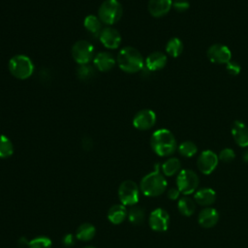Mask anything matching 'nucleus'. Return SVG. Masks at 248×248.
Masks as SVG:
<instances>
[{"label":"nucleus","mask_w":248,"mask_h":248,"mask_svg":"<svg viewBox=\"0 0 248 248\" xmlns=\"http://www.w3.org/2000/svg\"><path fill=\"white\" fill-rule=\"evenodd\" d=\"M150 144L153 151L162 157L171 155L177 147L174 136L168 129L156 130L151 136Z\"/></svg>","instance_id":"f257e3e1"},{"label":"nucleus","mask_w":248,"mask_h":248,"mask_svg":"<svg viewBox=\"0 0 248 248\" xmlns=\"http://www.w3.org/2000/svg\"><path fill=\"white\" fill-rule=\"evenodd\" d=\"M116 62L122 71L130 74L140 72L144 66L142 55L133 46L121 48L117 54Z\"/></svg>","instance_id":"f03ea898"},{"label":"nucleus","mask_w":248,"mask_h":248,"mask_svg":"<svg viewBox=\"0 0 248 248\" xmlns=\"http://www.w3.org/2000/svg\"><path fill=\"white\" fill-rule=\"evenodd\" d=\"M140 186L143 195L147 197H157L165 192L167 180L160 171L158 164H156L153 171L149 172L141 179Z\"/></svg>","instance_id":"7ed1b4c3"},{"label":"nucleus","mask_w":248,"mask_h":248,"mask_svg":"<svg viewBox=\"0 0 248 248\" xmlns=\"http://www.w3.org/2000/svg\"><path fill=\"white\" fill-rule=\"evenodd\" d=\"M9 71L15 78L18 79H26L32 76L34 72V64L28 56L17 54L10 59Z\"/></svg>","instance_id":"20e7f679"},{"label":"nucleus","mask_w":248,"mask_h":248,"mask_svg":"<svg viewBox=\"0 0 248 248\" xmlns=\"http://www.w3.org/2000/svg\"><path fill=\"white\" fill-rule=\"evenodd\" d=\"M122 13L123 9L118 0H106L98 10V17L103 23L112 25L119 21Z\"/></svg>","instance_id":"39448f33"},{"label":"nucleus","mask_w":248,"mask_h":248,"mask_svg":"<svg viewBox=\"0 0 248 248\" xmlns=\"http://www.w3.org/2000/svg\"><path fill=\"white\" fill-rule=\"evenodd\" d=\"M199 182V176L192 170H181L176 176V186L186 196L196 192Z\"/></svg>","instance_id":"423d86ee"},{"label":"nucleus","mask_w":248,"mask_h":248,"mask_svg":"<svg viewBox=\"0 0 248 248\" xmlns=\"http://www.w3.org/2000/svg\"><path fill=\"white\" fill-rule=\"evenodd\" d=\"M118 196L123 205H134L140 198V190L136 182L132 180L123 181L118 189Z\"/></svg>","instance_id":"0eeeda50"},{"label":"nucleus","mask_w":248,"mask_h":248,"mask_svg":"<svg viewBox=\"0 0 248 248\" xmlns=\"http://www.w3.org/2000/svg\"><path fill=\"white\" fill-rule=\"evenodd\" d=\"M72 55L78 64H88L94 58V47L85 40L78 41L72 47Z\"/></svg>","instance_id":"6e6552de"},{"label":"nucleus","mask_w":248,"mask_h":248,"mask_svg":"<svg viewBox=\"0 0 248 248\" xmlns=\"http://www.w3.org/2000/svg\"><path fill=\"white\" fill-rule=\"evenodd\" d=\"M219 158L215 152L212 150L202 151L197 161L198 169L203 174H210L217 167Z\"/></svg>","instance_id":"1a4fd4ad"},{"label":"nucleus","mask_w":248,"mask_h":248,"mask_svg":"<svg viewBox=\"0 0 248 248\" xmlns=\"http://www.w3.org/2000/svg\"><path fill=\"white\" fill-rule=\"evenodd\" d=\"M207 57L212 63L227 64L231 61L232 52L227 46L221 44H214L208 47Z\"/></svg>","instance_id":"9d476101"},{"label":"nucleus","mask_w":248,"mask_h":248,"mask_svg":"<svg viewBox=\"0 0 248 248\" xmlns=\"http://www.w3.org/2000/svg\"><path fill=\"white\" fill-rule=\"evenodd\" d=\"M149 226L153 231L165 232L168 230L170 215L163 208L154 209L149 215Z\"/></svg>","instance_id":"9b49d317"},{"label":"nucleus","mask_w":248,"mask_h":248,"mask_svg":"<svg viewBox=\"0 0 248 248\" xmlns=\"http://www.w3.org/2000/svg\"><path fill=\"white\" fill-rule=\"evenodd\" d=\"M156 123V114L153 110L141 109L133 118V125L139 130H148Z\"/></svg>","instance_id":"f8f14e48"},{"label":"nucleus","mask_w":248,"mask_h":248,"mask_svg":"<svg viewBox=\"0 0 248 248\" xmlns=\"http://www.w3.org/2000/svg\"><path fill=\"white\" fill-rule=\"evenodd\" d=\"M99 40L105 47L108 49H115L120 46L121 35L112 27H105L99 35Z\"/></svg>","instance_id":"ddd939ff"},{"label":"nucleus","mask_w":248,"mask_h":248,"mask_svg":"<svg viewBox=\"0 0 248 248\" xmlns=\"http://www.w3.org/2000/svg\"><path fill=\"white\" fill-rule=\"evenodd\" d=\"M172 7V0H149L147 9L154 17H160L167 15Z\"/></svg>","instance_id":"4468645a"},{"label":"nucleus","mask_w":248,"mask_h":248,"mask_svg":"<svg viewBox=\"0 0 248 248\" xmlns=\"http://www.w3.org/2000/svg\"><path fill=\"white\" fill-rule=\"evenodd\" d=\"M232 135L237 145L248 146V127L241 121H234L232 126Z\"/></svg>","instance_id":"2eb2a0df"},{"label":"nucleus","mask_w":248,"mask_h":248,"mask_svg":"<svg viewBox=\"0 0 248 248\" xmlns=\"http://www.w3.org/2000/svg\"><path fill=\"white\" fill-rule=\"evenodd\" d=\"M219 220V213L213 207H205L202 209L198 216L199 224L203 228H212L214 227Z\"/></svg>","instance_id":"dca6fc26"},{"label":"nucleus","mask_w":248,"mask_h":248,"mask_svg":"<svg viewBox=\"0 0 248 248\" xmlns=\"http://www.w3.org/2000/svg\"><path fill=\"white\" fill-rule=\"evenodd\" d=\"M115 59L109 52L102 51L97 53L93 58L94 66L101 72H108L115 65Z\"/></svg>","instance_id":"f3484780"},{"label":"nucleus","mask_w":248,"mask_h":248,"mask_svg":"<svg viewBox=\"0 0 248 248\" xmlns=\"http://www.w3.org/2000/svg\"><path fill=\"white\" fill-rule=\"evenodd\" d=\"M167 64V56L161 51H154L150 53L144 60V66L149 71H159Z\"/></svg>","instance_id":"a211bd4d"},{"label":"nucleus","mask_w":248,"mask_h":248,"mask_svg":"<svg viewBox=\"0 0 248 248\" xmlns=\"http://www.w3.org/2000/svg\"><path fill=\"white\" fill-rule=\"evenodd\" d=\"M216 200V193L211 188H202L195 192L194 201L200 205L209 206L214 203Z\"/></svg>","instance_id":"6ab92c4d"},{"label":"nucleus","mask_w":248,"mask_h":248,"mask_svg":"<svg viewBox=\"0 0 248 248\" xmlns=\"http://www.w3.org/2000/svg\"><path fill=\"white\" fill-rule=\"evenodd\" d=\"M127 209L125 207V205L123 204H114L113 206H111L108 212V218L109 220V222H111L112 224H120L122 223L125 218L127 217Z\"/></svg>","instance_id":"aec40b11"},{"label":"nucleus","mask_w":248,"mask_h":248,"mask_svg":"<svg viewBox=\"0 0 248 248\" xmlns=\"http://www.w3.org/2000/svg\"><path fill=\"white\" fill-rule=\"evenodd\" d=\"M83 25L87 31L95 36H99L102 31V21L94 15H89L84 18Z\"/></svg>","instance_id":"412c9836"},{"label":"nucleus","mask_w":248,"mask_h":248,"mask_svg":"<svg viewBox=\"0 0 248 248\" xmlns=\"http://www.w3.org/2000/svg\"><path fill=\"white\" fill-rule=\"evenodd\" d=\"M180 168H181L180 161L174 157L168 159L161 166L162 172L164 173V175H167V176H172L175 173H178L181 170Z\"/></svg>","instance_id":"4be33fe9"},{"label":"nucleus","mask_w":248,"mask_h":248,"mask_svg":"<svg viewBox=\"0 0 248 248\" xmlns=\"http://www.w3.org/2000/svg\"><path fill=\"white\" fill-rule=\"evenodd\" d=\"M177 208L179 210V212L184 215V216H191L196 209V204L194 200H192L191 198L185 196L182 197L178 200L177 202Z\"/></svg>","instance_id":"5701e85b"},{"label":"nucleus","mask_w":248,"mask_h":248,"mask_svg":"<svg viewBox=\"0 0 248 248\" xmlns=\"http://www.w3.org/2000/svg\"><path fill=\"white\" fill-rule=\"evenodd\" d=\"M95 233H96L95 227L89 223H84L78 228L76 232V236L79 240L88 241L95 236Z\"/></svg>","instance_id":"b1692460"},{"label":"nucleus","mask_w":248,"mask_h":248,"mask_svg":"<svg viewBox=\"0 0 248 248\" xmlns=\"http://www.w3.org/2000/svg\"><path fill=\"white\" fill-rule=\"evenodd\" d=\"M183 44L180 39L174 37L171 38L166 45V51L171 57H177L182 53Z\"/></svg>","instance_id":"393cba45"},{"label":"nucleus","mask_w":248,"mask_h":248,"mask_svg":"<svg viewBox=\"0 0 248 248\" xmlns=\"http://www.w3.org/2000/svg\"><path fill=\"white\" fill-rule=\"evenodd\" d=\"M13 153L14 145L11 140L4 135H0V158H8Z\"/></svg>","instance_id":"a878e982"},{"label":"nucleus","mask_w":248,"mask_h":248,"mask_svg":"<svg viewBox=\"0 0 248 248\" xmlns=\"http://www.w3.org/2000/svg\"><path fill=\"white\" fill-rule=\"evenodd\" d=\"M197 151H198L197 145L190 140L183 141L178 146V152L183 157H187V158L193 157L197 153Z\"/></svg>","instance_id":"bb28decb"},{"label":"nucleus","mask_w":248,"mask_h":248,"mask_svg":"<svg viewBox=\"0 0 248 248\" xmlns=\"http://www.w3.org/2000/svg\"><path fill=\"white\" fill-rule=\"evenodd\" d=\"M144 217H145L144 210L139 206L132 207L128 212V218L130 222L134 225L142 224V222L144 221Z\"/></svg>","instance_id":"cd10ccee"},{"label":"nucleus","mask_w":248,"mask_h":248,"mask_svg":"<svg viewBox=\"0 0 248 248\" xmlns=\"http://www.w3.org/2000/svg\"><path fill=\"white\" fill-rule=\"evenodd\" d=\"M94 74H95L94 69L88 64L79 65L78 70H77V75H78V78L81 79V80L91 79L92 77L94 76Z\"/></svg>","instance_id":"c85d7f7f"},{"label":"nucleus","mask_w":248,"mask_h":248,"mask_svg":"<svg viewBox=\"0 0 248 248\" xmlns=\"http://www.w3.org/2000/svg\"><path fill=\"white\" fill-rule=\"evenodd\" d=\"M28 248H51V240L46 236H39L29 241Z\"/></svg>","instance_id":"c756f323"},{"label":"nucleus","mask_w":248,"mask_h":248,"mask_svg":"<svg viewBox=\"0 0 248 248\" xmlns=\"http://www.w3.org/2000/svg\"><path fill=\"white\" fill-rule=\"evenodd\" d=\"M218 158L224 163H230L235 158V153L232 148H224L220 151Z\"/></svg>","instance_id":"7c9ffc66"},{"label":"nucleus","mask_w":248,"mask_h":248,"mask_svg":"<svg viewBox=\"0 0 248 248\" xmlns=\"http://www.w3.org/2000/svg\"><path fill=\"white\" fill-rule=\"evenodd\" d=\"M226 70H227V72H228L230 75H232V76H237V75L240 73L241 68H240V65H239L237 62L231 60L230 62H228V63L226 64Z\"/></svg>","instance_id":"2f4dec72"},{"label":"nucleus","mask_w":248,"mask_h":248,"mask_svg":"<svg viewBox=\"0 0 248 248\" xmlns=\"http://www.w3.org/2000/svg\"><path fill=\"white\" fill-rule=\"evenodd\" d=\"M172 7L175 9V11L179 13H183L189 9L190 4L188 0H174L172 1Z\"/></svg>","instance_id":"473e14b6"},{"label":"nucleus","mask_w":248,"mask_h":248,"mask_svg":"<svg viewBox=\"0 0 248 248\" xmlns=\"http://www.w3.org/2000/svg\"><path fill=\"white\" fill-rule=\"evenodd\" d=\"M180 195V191L178 190V188H170L169 191H168V198L172 200V201H175L178 199Z\"/></svg>","instance_id":"72a5a7b5"},{"label":"nucleus","mask_w":248,"mask_h":248,"mask_svg":"<svg viewBox=\"0 0 248 248\" xmlns=\"http://www.w3.org/2000/svg\"><path fill=\"white\" fill-rule=\"evenodd\" d=\"M63 244L65 246H72L75 244V240H74V236L72 233H68L63 237Z\"/></svg>","instance_id":"f704fd0d"},{"label":"nucleus","mask_w":248,"mask_h":248,"mask_svg":"<svg viewBox=\"0 0 248 248\" xmlns=\"http://www.w3.org/2000/svg\"><path fill=\"white\" fill-rule=\"evenodd\" d=\"M93 146V141L89 137H85L82 140V147L85 150H90Z\"/></svg>","instance_id":"c9c22d12"},{"label":"nucleus","mask_w":248,"mask_h":248,"mask_svg":"<svg viewBox=\"0 0 248 248\" xmlns=\"http://www.w3.org/2000/svg\"><path fill=\"white\" fill-rule=\"evenodd\" d=\"M242 158H243V160H244L246 163H248V149H246V150L243 152Z\"/></svg>","instance_id":"e433bc0d"},{"label":"nucleus","mask_w":248,"mask_h":248,"mask_svg":"<svg viewBox=\"0 0 248 248\" xmlns=\"http://www.w3.org/2000/svg\"><path fill=\"white\" fill-rule=\"evenodd\" d=\"M84 248H95V247H93V246H86V247H84Z\"/></svg>","instance_id":"4c0bfd02"}]
</instances>
